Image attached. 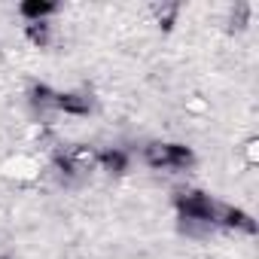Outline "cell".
Returning <instances> with one entry per match:
<instances>
[{
	"label": "cell",
	"mask_w": 259,
	"mask_h": 259,
	"mask_svg": "<svg viewBox=\"0 0 259 259\" xmlns=\"http://www.w3.org/2000/svg\"><path fill=\"white\" fill-rule=\"evenodd\" d=\"M28 37H31L34 43L43 46V43L49 40V25H46V22H34V25H28Z\"/></svg>",
	"instance_id": "cell-5"
},
{
	"label": "cell",
	"mask_w": 259,
	"mask_h": 259,
	"mask_svg": "<svg viewBox=\"0 0 259 259\" xmlns=\"http://www.w3.org/2000/svg\"><path fill=\"white\" fill-rule=\"evenodd\" d=\"M49 13H52V4H25L22 7V16H28L31 25L34 22H43V16H49Z\"/></svg>",
	"instance_id": "cell-4"
},
{
	"label": "cell",
	"mask_w": 259,
	"mask_h": 259,
	"mask_svg": "<svg viewBox=\"0 0 259 259\" xmlns=\"http://www.w3.org/2000/svg\"><path fill=\"white\" fill-rule=\"evenodd\" d=\"M98 165H101L104 171L119 174V171H125V156H122L119 150H113V153H101V156H98Z\"/></svg>",
	"instance_id": "cell-3"
},
{
	"label": "cell",
	"mask_w": 259,
	"mask_h": 259,
	"mask_svg": "<svg viewBox=\"0 0 259 259\" xmlns=\"http://www.w3.org/2000/svg\"><path fill=\"white\" fill-rule=\"evenodd\" d=\"M144 156L153 168H162V171H177V168H186L192 162V153L186 147H177V144H150Z\"/></svg>",
	"instance_id": "cell-1"
},
{
	"label": "cell",
	"mask_w": 259,
	"mask_h": 259,
	"mask_svg": "<svg viewBox=\"0 0 259 259\" xmlns=\"http://www.w3.org/2000/svg\"><path fill=\"white\" fill-rule=\"evenodd\" d=\"M55 110L61 113H70V116H85L92 110V101L85 95H55Z\"/></svg>",
	"instance_id": "cell-2"
}]
</instances>
